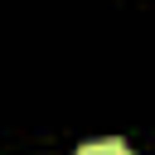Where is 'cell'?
Returning a JSON list of instances; mask_svg holds the SVG:
<instances>
[{
  "label": "cell",
  "instance_id": "1",
  "mask_svg": "<svg viewBox=\"0 0 155 155\" xmlns=\"http://www.w3.org/2000/svg\"><path fill=\"white\" fill-rule=\"evenodd\" d=\"M78 155H131V145L116 140V136H107V140H87V145H78Z\"/></svg>",
  "mask_w": 155,
  "mask_h": 155
}]
</instances>
